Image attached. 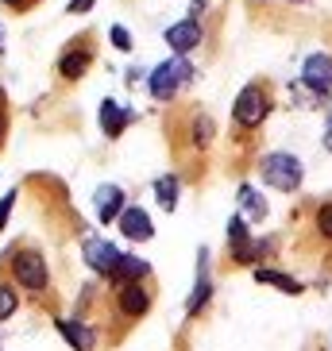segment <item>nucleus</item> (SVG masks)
I'll list each match as a JSON object with an SVG mask.
<instances>
[{
    "label": "nucleus",
    "instance_id": "nucleus-1",
    "mask_svg": "<svg viewBox=\"0 0 332 351\" xmlns=\"http://www.w3.org/2000/svg\"><path fill=\"white\" fill-rule=\"evenodd\" d=\"M193 82V66L186 62V54H174V58H166L163 66H155L151 70V77H147V89H151V97L155 101H174L178 93H182V85Z\"/></svg>",
    "mask_w": 332,
    "mask_h": 351
},
{
    "label": "nucleus",
    "instance_id": "nucleus-2",
    "mask_svg": "<svg viewBox=\"0 0 332 351\" xmlns=\"http://www.w3.org/2000/svg\"><path fill=\"white\" fill-rule=\"evenodd\" d=\"M267 116H270V93L263 85H244L236 104H232V124L239 132H255Z\"/></svg>",
    "mask_w": 332,
    "mask_h": 351
},
{
    "label": "nucleus",
    "instance_id": "nucleus-3",
    "mask_svg": "<svg viewBox=\"0 0 332 351\" xmlns=\"http://www.w3.org/2000/svg\"><path fill=\"white\" fill-rule=\"evenodd\" d=\"M259 178L267 182L270 189L294 193V189L301 186L305 170H301V162L294 155H286V151H270V155H263V162H259Z\"/></svg>",
    "mask_w": 332,
    "mask_h": 351
},
{
    "label": "nucleus",
    "instance_id": "nucleus-4",
    "mask_svg": "<svg viewBox=\"0 0 332 351\" xmlns=\"http://www.w3.org/2000/svg\"><path fill=\"white\" fill-rule=\"evenodd\" d=\"M8 270L12 278L20 282L23 289H32V293H43L47 289V258L39 255L35 247H12L8 251Z\"/></svg>",
    "mask_w": 332,
    "mask_h": 351
},
{
    "label": "nucleus",
    "instance_id": "nucleus-5",
    "mask_svg": "<svg viewBox=\"0 0 332 351\" xmlns=\"http://www.w3.org/2000/svg\"><path fill=\"white\" fill-rule=\"evenodd\" d=\"M89 66H93V39L85 35V39H70V47H66V51L58 54V62H54V73H58V82L73 85L89 73Z\"/></svg>",
    "mask_w": 332,
    "mask_h": 351
},
{
    "label": "nucleus",
    "instance_id": "nucleus-6",
    "mask_svg": "<svg viewBox=\"0 0 332 351\" xmlns=\"http://www.w3.org/2000/svg\"><path fill=\"white\" fill-rule=\"evenodd\" d=\"M301 85L313 89V93H332V54L324 51L309 54L305 66H301Z\"/></svg>",
    "mask_w": 332,
    "mask_h": 351
},
{
    "label": "nucleus",
    "instance_id": "nucleus-7",
    "mask_svg": "<svg viewBox=\"0 0 332 351\" xmlns=\"http://www.w3.org/2000/svg\"><path fill=\"white\" fill-rule=\"evenodd\" d=\"M82 255H85V263H89V270H97V274H112V267L120 263V247L116 243H108V239H97V236H89L82 243Z\"/></svg>",
    "mask_w": 332,
    "mask_h": 351
},
{
    "label": "nucleus",
    "instance_id": "nucleus-8",
    "mask_svg": "<svg viewBox=\"0 0 332 351\" xmlns=\"http://www.w3.org/2000/svg\"><path fill=\"white\" fill-rule=\"evenodd\" d=\"M201 39H205V35H201V23L193 20V16H189V20H178V23H170V27H166V47H170L174 54L198 51Z\"/></svg>",
    "mask_w": 332,
    "mask_h": 351
},
{
    "label": "nucleus",
    "instance_id": "nucleus-9",
    "mask_svg": "<svg viewBox=\"0 0 332 351\" xmlns=\"http://www.w3.org/2000/svg\"><path fill=\"white\" fill-rule=\"evenodd\" d=\"M132 120H135V112H132V108H124L120 101H112V97L101 101V132L108 135V139L124 135V128L132 124Z\"/></svg>",
    "mask_w": 332,
    "mask_h": 351
},
{
    "label": "nucleus",
    "instance_id": "nucleus-10",
    "mask_svg": "<svg viewBox=\"0 0 332 351\" xmlns=\"http://www.w3.org/2000/svg\"><path fill=\"white\" fill-rule=\"evenodd\" d=\"M116 305H120L124 317H143L151 309V293L143 289V282H124L120 293H116Z\"/></svg>",
    "mask_w": 332,
    "mask_h": 351
},
{
    "label": "nucleus",
    "instance_id": "nucleus-11",
    "mask_svg": "<svg viewBox=\"0 0 332 351\" xmlns=\"http://www.w3.org/2000/svg\"><path fill=\"white\" fill-rule=\"evenodd\" d=\"M93 205H97V220H101V224H112V220L124 213V189L120 186H97Z\"/></svg>",
    "mask_w": 332,
    "mask_h": 351
},
{
    "label": "nucleus",
    "instance_id": "nucleus-12",
    "mask_svg": "<svg viewBox=\"0 0 332 351\" xmlns=\"http://www.w3.org/2000/svg\"><path fill=\"white\" fill-rule=\"evenodd\" d=\"M116 224H120V232H124L128 239H151L155 236V228H151V217H147L143 208H128L116 217Z\"/></svg>",
    "mask_w": 332,
    "mask_h": 351
},
{
    "label": "nucleus",
    "instance_id": "nucleus-13",
    "mask_svg": "<svg viewBox=\"0 0 332 351\" xmlns=\"http://www.w3.org/2000/svg\"><path fill=\"white\" fill-rule=\"evenodd\" d=\"M147 258H135V255H120V263L112 267V274H108V282H116V286H124V282H143L147 278Z\"/></svg>",
    "mask_w": 332,
    "mask_h": 351
},
{
    "label": "nucleus",
    "instance_id": "nucleus-14",
    "mask_svg": "<svg viewBox=\"0 0 332 351\" xmlns=\"http://www.w3.org/2000/svg\"><path fill=\"white\" fill-rule=\"evenodd\" d=\"M209 251H201V274H198V286H193V293H189V301H186V313L189 317H198L201 309H205V301H209V293H213V282H209Z\"/></svg>",
    "mask_w": 332,
    "mask_h": 351
},
{
    "label": "nucleus",
    "instance_id": "nucleus-15",
    "mask_svg": "<svg viewBox=\"0 0 332 351\" xmlns=\"http://www.w3.org/2000/svg\"><path fill=\"white\" fill-rule=\"evenodd\" d=\"M178 193H182V182H178L174 174L155 178V197H158V205H163L166 213H174L178 208Z\"/></svg>",
    "mask_w": 332,
    "mask_h": 351
},
{
    "label": "nucleus",
    "instance_id": "nucleus-16",
    "mask_svg": "<svg viewBox=\"0 0 332 351\" xmlns=\"http://www.w3.org/2000/svg\"><path fill=\"white\" fill-rule=\"evenodd\" d=\"M58 332H62L66 340H70L73 351H93V332L85 328V324H73V320H58Z\"/></svg>",
    "mask_w": 332,
    "mask_h": 351
},
{
    "label": "nucleus",
    "instance_id": "nucleus-17",
    "mask_svg": "<svg viewBox=\"0 0 332 351\" xmlns=\"http://www.w3.org/2000/svg\"><path fill=\"white\" fill-rule=\"evenodd\" d=\"M255 282H263V286H274V289H282V293H301V286L290 278V274H282V270L259 267V270H255Z\"/></svg>",
    "mask_w": 332,
    "mask_h": 351
},
{
    "label": "nucleus",
    "instance_id": "nucleus-18",
    "mask_svg": "<svg viewBox=\"0 0 332 351\" xmlns=\"http://www.w3.org/2000/svg\"><path fill=\"white\" fill-rule=\"evenodd\" d=\"M189 143L193 147H209L213 143V120L209 116H193V124H189Z\"/></svg>",
    "mask_w": 332,
    "mask_h": 351
},
{
    "label": "nucleus",
    "instance_id": "nucleus-19",
    "mask_svg": "<svg viewBox=\"0 0 332 351\" xmlns=\"http://www.w3.org/2000/svg\"><path fill=\"white\" fill-rule=\"evenodd\" d=\"M239 205L248 208V217H255V220L267 217V201H263V197L255 193L251 186H239Z\"/></svg>",
    "mask_w": 332,
    "mask_h": 351
},
{
    "label": "nucleus",
    "instance_id": "nucleus-20",
    "mask_svg": "<svg viewBox=\"0 0 332 351\" xmlns=\"http://www.w3.org/2000/svg\"><path fill=\"white\" fill-rule=\"evenodd\" d=\"M16 309H20V293H16V286L0 282V320H8Z\"/></svg>",
    "mask_w": 332,
    "mask_h": 351
},
{
    "label": "nucleus",
    "instance_id": "nucleus-21",
    "mask_svg": "<svg viewBox=\"0 0 332 351\" xmlns=\"http://www.w3.org/2000/svg\"><path fill=\"white\" fill-rule=\"evenodd\" d=\"M317 228H321V236H324V239H332V201L317 208Z\"/></svg>",
    "mask_w": 332,
    "mask_h": 351
},
{
    "label": "nucleus",
    "instance_id": "nucleus-22",
    "mask_svg": "<svg viewBox=\"0 0 332 351\" xmlns=\"http://www.w3.org/2000/svg\"><path fill=\"white\" fill-rule=\"evenodd\" d=\"M108 39H112L116 51H132V35H128V27H112V32H108Z\"/></svg>",
    "mask_w": 332,
    "mask_h": 351
},
{
    "label": "nucleus",
    "instance_id": "nucleus-23",
    "mask_svg": "<svg viewBox=\"0 0 332 351\" xmlns=\"http://www.w3.org/2000/svg\"><path fill=\"white\" fill-rule=\"evenodd\" d=\"M16 197H20L16 189L0 197V232H4V224H8V217H12V205H16Z\"/></svg>",
    "mask_w": 332,
    "mask_h": 351
},
{
    "label": "nucleus",
    "instance_id": "nucleus-24",
    "mask_svg": "<svg viewBox=\"0 0 332 351\" xmlns=\"http://www.w3.org/2000/svg\"><path fill=\"white\" fill-rule=\"evenodd\" d=\"M93 4H97V0H70V4H66V12H70V16H85Z\"/></svg>",
    "mask_w": 332,
    "mask_h": 351
},
{
    "label": "nucleus",
    "instance_id": "nucleus-25",
    "mask_svg": "<svg viewBox=\"0 0 332 351\" xmlns=\"http://www.w3.org/2000/svg\"><path fill=\"white\" fill-rule=\"evenodd\" d=\"M8 139V104H4V93H0V147Z\"/></svg>",
    "mask_w": 332,
    "mask_h": 351
},
{
    "label": "nucleus",
    "instance_id": "nucleus-26",
    "mask_svg": "<svg viewBox=\"0 0 332 351\" xmlns=\"http://www.w3.org/2000/svg\"><path fill=\"white\" fill-rule=\"evenodd\" d=\"M0 4H4L8 12H27L32 4H39V0H0Z\"/></svg>",
    "mask_w": 332,
    "mask_h": 351
},
{
    "label": "nucleus",
    "instance_id": "nucleus-27",
    "mask_svg": "<svg viewBox=\"0 0 332 351\" xmlns=\"http://www.w3.org/2000/svg\"><path fill=\"white\" fill-rule=\"evenodd\" d=\"M324 147L332 151V124H329V132H324Z\"/></svg>",
    "mask_w": 332,
    "mask_h": 351
},
{
    "label": "nucleus",
    "instance_id": "nucleus-28",
    "mask_svg": "<svg viewBox=\"0 0 332 351\" xmlns=\"http://www.w3.org/2000/svg\"><path fill=\"white\" fill-rule=\"evenodd\" d=\"M0 54H4V27H0Z\"/></svg>",
    "mask_w": 332,
    "mask_h": 351
},
{
    "label": "nucleus",
    "instance_id": "nucleus-29",
    "mask_svg": "<svg viewBox=\"0 0 332 351\" xmlns=\"http://www.w3.org/2000/svg\"><path fill=\"white\" fill-rule=\"evenodd\" d=\"M290 4H301V0H290Z\"/></svg>",
    "mask_w": 332,
    "mask_h": 351
}]
</instances>
